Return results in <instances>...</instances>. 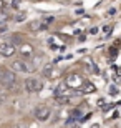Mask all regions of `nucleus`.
Masks as SVG:
<instances>
[{
	"label": "nucleus",
	"instance_id": "1",
	"mask_svg": "<svg viewBox=\"0 0 121 128\" xmlns=\"http://www.w3.org/2000/svg\"><path fill=\"white\" fill-rule=\"evenodd\" d=\"M0 86L5 88V90H8V92H18V80H17L15 72H10V70L2 68V75H0Z\"/></svg>",
	"mask_w": 121,
	"mask_h": 128
},
{
	"label": "nucleus",
	"instance_id": "2",
	"mask_svg": "<svg viewBox=\"0 0 121 128\" xmlns=\"http://www.w3.org/2000/svg\"><path fill=\"white\" fill-rule=\"evenodd\" d=\"M10 68L13 72H17V73H33V72L37 70L32 63L23 60V58H15V60H12L10 62Z\"/></svg>",
	"mask_w": 121,
	"mask_h": 128
},
{
	"label": "nucleus",
	"instance_id": "3",
	"mask_svg": "<svg viewBox=\"0 0 121 128\" xmlns=\"http://www.w3.org/2000/svg\"><path fill=\"white\" fill-rule=\"evenodd\" d=\"M65 85L68 86L70 90H78V88H81V86L85 85V80L80 73H70V75H66V78H65Z\"/></svg>",
	"mask_w": 121,
	"mask_h": 128
},
{
	"label": "nucleus",
	"instance_id": "4",
	"mask_svg": "<svg viewBox=\"0 0 121 128\" xmlns=\"http://www.w3.org/2000/svg\"><path fill=\"white\" fill-rule=\"evenodd\" d=\"M23 85H25V88H27V92H30V93H38V92L43 90V82L40 80V78H37V76L27 78Z\"/></svg>",
	"mask_w": 121,
	"mask_h": 128
},
{
	"label": "nucleus",
	"instance_id": "5",
	"mask_svg": "<svg viewBox=\"0 0 121 128\" xmlns=\"http://www.w3.org/2000/svg\"><path fill=\"white\" fill-rule=\"evenodd\" d=\"M33 115H35V118L40 120V122H47L51 116V108L48 105H38V106L33 108Z\"/></svg>",
	"mask_w": 121,
	"mask_h": 128
},
{
	"label": "nucleus",
	"instance_id": "6",
	"mask_svg": "<svg viewBox=\"0 0 121 128\" xmlns=\"http://www.w3.org/2000/svg\"><path fill=\"white\" fill-rule=\"evenodd\" d=\"M15 52H17V48L12 42H0V55L2 57H13Z\"/></svg>",
	"mask_w": 121,
	"mask_h": 128
},
{
	"label": "nucleus",
	"instance_id": "7",
	"mask_svg": "<svg viewBox=\"0 0 121 128\" xmlns=\"http://www.w3.org/2000/svg\"><path fill=\"white\" fill-rule=\"evenodd\" d=\"M18 52H20V55H22V58L33 57V47L30 45V43H22V45L18 47Z\"/></svg>",
	"mask_w": 121,
	"mask_h": 128
},
{
	"label": "nucleus",
	"instance_id": "8",
	"mask_svg": "<svg viewBox=\"0 0 121 128\" xmlns=\"http://www.w3.org/2000/svg\"><path fill=\"white\" fill-rule=\"evenodd\" d=\"M55 96H70V88L65 85V83H61V85H58L55 88Z\"/></svg>",
	"mask_w": 121,
	"mask_h": 128
},
{
	"label": "nucleus",
	"instance_id": "9",
	"mask_svg": "<svg viewBox=\"0 0 121 128\" xmlns=\"http://www.w3.org/2000/svg\"><path fill=\"white\" fill-rule=\"evenodd\" d=\"M42 75L45 76V78H53V76H55V66H53V63H47V65L43 66Z\"/></svg>",
	"mask_w": 121,
	"mask_h": 128
},
{
	"label": "nucleus",
	"instance_id": "10",
	"mask_svg": "<svg viewBox=\"0 0 121 128\" xmlns=\"http://www.w3.org/2000/svg\"><path fill=\"white\" fill-rule=\"evenodd\" d=\"M47 28V25L42 24L40 20H35V22H30L28 24V30L30 32H40V30H45Z\"/></svg>",
	"mask_w": 121,
	"mask_h": 128
},
{
	"label": "nucleus",
	"instance_id": "11",
	"mask_svg": "<svg viewBox=\"0 0 121 128\" xmlns=\"http://www.w3.org/2000/svg\"><path fill=\"white\" fill-rule=\"evenodd\" d=\"M81 115H83V112H81V110L75 108V110H71V113H70V120H73V122H78V120L81 118Z\"/></svg>",
	"mask_w": 121,
	"mask_h": 128
},
{
	"label": "nucleus",
	"instance_id": "12",
	"mask_svg": "<svg viewBox=\"0 0 121 128\" xmlns=\"http://www.w3.org/2000/svg\"><path fill=\"white\" fill-rule=\"evenodd\" d=\"M96 88H95V85H91V83H86L85 82V85L81 86V92H85V93H91V92H95Z\"/></svg>",
	"mask_w": 121,
	"mask_h": 128
},
{
	"label": "nucleus",
	"instance_id": "13",
	"mask_svg": "<svg viewBox=\"0 0 121 128\" xmlns=\"http://www.w3.org/2000/svg\"><path fill=\"white\" fill-rule=\"evenodd\" d=\"M55 102L58 105H66L70 103V96H55Z\"/></svg>",
	"mask_w": 121,
	"mask_h": 128
},
{
	"label": "nucleus",
	"instance_id": "14",
	"mask_svg": "<svg viewBox=\"0 0 121 128\" xmlns=\"http://www.w3.org/2000/svg\"><path fill=\"white\" fill-rule=\"evenodd\" d=\"M25 15H27L25 12H22V14H18L17 17H15V22H23V20H25Z\"/></svg>",
	"mask_w": 121,
	"mask_h": 128
},
{
	"label": "nucleus",
	"instance_id": "15",
	"mask_svg": "<svg viewBox=\"0 0 121 128\" xmlns=\"http://www.w3.org/2000/svg\"><path fill=\"white\" fill-rule=\"evenodd\" d=\"M111 30H113V25H105V28H103V32L106 33V35H110V33H111Z\"/></svg>",
	"mask_w": 121,
	"mask_h": 128
},
{
	"label": "nucleus",
	"instance_id": "16",
	"mask_svg": "<svg viewBox=\"0 0 121 128\" xmlns=\"http://www.w3.org/2000/svg\"><path fill=\"white\" fill-rule=\"evenodd\" d=\"M13 128H28V126H27L25 123H15V125H13Z\"/></svg>",
	"mask_w": 121,
	"mask_h": 128
},
{
	"label": "nucleus",
	"instance_id": "17",
	"mask_svg": "<svg viewBox=\"0 0 121 128\" xmlns=\"http://www.w3.org/2000/svg\"><path fill=\"white\" fill-rule=\"evenodd\" d=\"M90 33H91V35H95V33H98V28H96V27H93V28H90Z\"/></svg>",
	"mask_w": 121,
	"mask_h": 128
},
{
	"label": "nucleus",
	"instance_id": "18",
	"mask_svg": "<svg viewBox=\"0 0 121 128\" xmlns=\"http://www.w3.org/2000/svg\"><path fill=\"white\" fill-rule=\"evenodd\" d=\"M110 53H111V57H116V48H111Z\"/></svg>",
	"mask_w": 121,
	"mask_h": 128
},
{
	"label": "nucleus",
	"instance_id": "19",
	"mask_svg": "<svg viewBox=\"0 0 121 128\" xmlns=\"http://www.w3.org/2000/svg\"><path fill=\"white\" fill-rule=\"evenodd\" d=\"M18 2H20V0H12V4H13V7H17V5H18Z\"/></svg>",
	"mask_w": 121,
	"mask_h": 128
},
{
	"label": "nucleus",
	"instance_id": "20",
	"mask_svg": "<svg viewBox=\"0 0 121 128\" xmlns=\"http://www.w3.org/2000/svg\"><path fill=\"white\" fill-rule=\"evenodd\" d=\"M3 8V0H0V10Z\"/></svg>",
	"mask_w": 121,
	"mask_h": 128
},
{
	"label": "nucleus",
	"instance_id": "21",
	"mask_svg": "<svg viewBox=\"0 0 121 128\" xmlns=\"http://www.w3.org/2000/svg\"><path fill=\"white\" fill-rule=\"evenodd\" d=\"M115 45H116V48H118V47H120V48H121V45H120V42H116V43H115Z\"/></svg>",
	"mask_w": 121,
	"mask_h": 128
},
{
	"label": "nucleus",
	"instance_id": "22",
	"mask_svg": "<svg viewBox=\"0 0 121 128\" xmlns=\"http://www.w3.org/2000/svg\"><path fill=\"white\" fill-rule=\"evenodd\" d=\"M0 75H2V68H0Z\"/></svg>",
	"mask_w": 121,
	"mask_h": 128
}]
</instances>
